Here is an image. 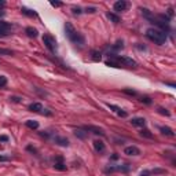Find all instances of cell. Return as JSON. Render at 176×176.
<instances>
[{"label": "cell", "instance_id": "44dd1931", "mask_svg": "<svg viewBox=\"0 0 176 176\" xmlns=\"http://www.w3.org/2000/svg\"><path fill=\"white\" fill-rule=\"evenodd\" d=\"M123 48H124V44H123V41H121V40H118V41L113 46V50H123Z\"/></svg>", "mask_w": 176, "mask_h": 176}, {"label": "cell", "instance_id": "603a6c76", "mask_svg": "<svg viewBox=\"0 0 176 176\" xmlns=\"http://www.w3.org/2000/svg\"><path fill=\"white\" fill-rule=\"evenodd\" d=\"M158 113L160 114H162V116H166V117H169L171 116V113L166 109H164V108H158Z\"/></svg>", "mask_w": 176, "mask_h": 176}, {"label": "cell", "instance_id": "836d02e7", "mask_svg": "<svg viewBox=\"0 0 176 176\" xmlns=\"http://www.w3.org/2000/svg\"><path fill=\"white\" fill-rule=\"evenodd\" d=\"M51 6L52 7H61L62 3H59V2H51Z\"/></svg>", "mask_w": 176, "mask_h": 176}, {"label": "cell", "instance_id": "52a82bcc", "mask_svg": "<svg viewBox=\"0 0 176 176\" xmlns=\"http://www.w3.org/2000/svg\"><path fill=\"white\" fill-rule=\"evenodd\" d=\"M83 129L84 131H91L92 134H95V135H102V136L105 135L103 129H101V128H98V127H94V125H85V127H83Z\"/></svg>", "mask_w": 176, "mask_h": 176}, {"label": "cell", "instance_id": "4316f807", "mask_svg": "<svg viewBox=\"0 0 176 176\" xmlns=\"http://www.w3.org/2000/svg\"><path fill=\"white\" fill-rule=\"evenodd\" d=\"M6 84H7V78L4 76H0V88L6 87Z\"/></svg>", "mask_w": 176, "mask_h": 176}, {"label": "cell", "instance_id": "8fae6325", "mask_svg": "<svg viewBox=\"0 0 176 176\" xmlns=\"http://www.w3.org/2000/svg\"><path fill=\"white\" fill-rule=\"evenodd\" d=\"M54 142H55L56 144H59V146H63V147L69 146V140H68V138H65V136H55L54 138Z\"/></svg>", "mask_w": 176, "mask_h": 176}, {"label": "cell", "instance_id": "e575fe53", "mask_svg": "<svg viewBox=\"0 0 176 176\" xmlns=\"http://www.w3.org/2000/svg\"><path fill=\"white\" fill-rule=\"evenodd\" d=\"M150 175H151V172H150V171H147V169L140 173V176H150Z\"/></svg>", "mask_w": 176, "mask_h": 176}, {"label": "cell", "instance_id": "8992f818", "mask_svg": "<svg viewBox=\"0 0 176 176\" xmlns=\"http://www.w3.org/2000/svg\"><path fill=\"white\" fill-rule=\"evenodd\" d=\"M113 7H114V11L121 13V11H125L129 8V3H128V2H124V0H120V2H116Z\"/></svg>", "mask_w": 176, "mask_h": 176}, {"label": "cell", "instance_id": "83f0119b", "mask_svg": "<svg viewBox=\"0 0 176 176\" xmlns=\"http://www.w3.org/2000/svg\"><path fill=\"white\" fill-rule=\"evenodd\" d=\"M123 92H124V94H128V95H136V91H134V90H128V88H124Z\"/></svg>", "mask_w": 176, "mask_h": 176}, {"label": "cell", "instance_id": "f35d334b", "mask_svg": "<svg viewBox=\"0 0 176 176\" xmlns=\"http://www.w3.org/2000/svg\"><path fill=\"white\" fill-rule=\"evenodd\" d=\"M117 158H118V156H117V154H114V156H111V160H117Z\"/></svg>", "mask_w": 176, "mask_h": 176}, {"label": "cell", "instance_id": "cb8c5ba5", "mask_svg": "<svg viewBox=\"0 0 176 176\" xmlns=\"http://www.w3.org/2000/svg\"><path fill=\"white\" fill-rule=\"evenodd\" d=\"M0 55H13V51L6 48H0Z\"/></svg>", "mask_w": 176, "mask_h": 176}, {"label": "cell", "instance_id": "4dcf8cb0", "mask_svg": "<svg viewBox=\"0 0 176 176\" xmlns=\"http://www.w3.org/2000/svg\"><path fill=\"white\" fill-rule=\"evenodd\" d=\"M117 114H118V116H120V117H127V111H123V110H121V109L117 111Z\"/></svg>", "mask_w": 176, "mask_h": 176}, {"label": "cell", "instance_id": "30bf717a", "mask_svg": "<svg viewBox=\"0 0 176 176\" xmlns=\"http://www.w3.org/2000/svg\"><path fill=\"white\" fill-rule=\"evenodd\" d=\"M131 124L134 125V127H140V128H143L144 124H146V120H144L143 117H135L131 120Z\"/></svg>", "mask_w": 176, "mask_h": 176}, {"label": "cell", "instance_id": "2e32d148", "mask_svg": "<svg viewBox=\"0 0 176 176\" xmlns=\"http://www.w3.org/2000/svg\"><path fill=\"white\" fill-rule=\"evenodd\" d=\"M25 124H26V127L30 128V129H37V128H39V123L35 120H28Z\"/></svg>", "mask_w": 176, "mask_h": 176}, {"label": "cell", "instance_id": "d590c367", "mask_svg": "<svg viewBox=\"0 0 176 176\" xmlns=\"http://www.w3.org/2000/svg\"><path fill=\"white\" fill-rule=\"evenodd\" d=\"M85 11H87V13H95V11H96V8H95V7H88Z\"/></svg>", "mask_w": 176, "mask_h": 176}, {"label": "cell", "instance_id": "7a4b0ae2", "mask_svg": "<svg viewBox=\"0 0 176 176\" xmlns=\"http://www.w3.org/2000/svg\"><path fill=\"white\" fill-rule=\"evenodd\" d=\"M146 37L149 40H151V41H154L156 44H158V46H161V44H164L166 41V33L162 29H156V28L147 29Z\"/></svg>", "mask_w": 176, "mask_h": 176}, {"label": "cell", "instance_id": "74e56055", "mask_svg": "<svg viewBox=\"0 0 176 176\" xmlns=\"http://www.w3.org/2000/svg\"><path fill=\"white\" fill-rule=\"evenodd\" d=\"M73 13H74V14H80V13H81V10H80V8H76V7H74V8H73Z\"/></svg>", "mask_w": 176, "mask_h": 176}, {"label": "cell", "instance_id": "f546056e", "mask_svg": "<svg viewBox=\"0 0 176 176\" xmlns=\"http://www.w3.org/2000/svg\"><path fill=\"white\" fill-rule=\"evenodd\" d=\"M109 106V109H111V110L113 111H116V113H117L118 110H120V108H117V106H114V105H108Z\"/></svg>", "mask_w": 176, "mask_h": 176}, {"label": "cell", "instance_id": "5bb4252c", "mask_svg": "<svg viewBox=\"0 0 176 176\" xmlns=\"http://www.w3.org/2000/svg\"><path fill=\"white\" fill-rule=\"evenodd\" d=\"M94 147H95V150L98 151V153H102V151H105V143L102 142V140H99V139L94 140Z\"/></svg>", "mask_w": 176, "mask_h": 176}, {"label": "cell", "instance_id": "f1b7e54d", "mask_svg": "<svg viewBox=\"0 0 176 176\" xmlns=\"http://www.w3.org/2000/svg\"><path fill=\"white\" fill-rule=\"evenodd\" d=\"M21 99H22V98H20V96H10V101L11 102H15V103H20Z\"/></svg>", "mask_w": 176, "mask_h": 176}, {"label": "cell", "instance_id": "ba28073f", "mask_svg": "<svg viewBox=\"0 0 176 176\" xmlns=\"http://www.w3.org/2000/svg\"><path fill=\"white\" fill-rule=\"evenodd\" d=\"M114 171H123V172H128L129 166L128 165H117V166H109L105 169V172H114Z\"/></svg>", "mask_w": 176, "mask_h": 176}, {"label": "cell", "instance_id": "ab89813d", "mask_svg": "<svg viewBox=\"0 0 176 176\" xmlns=\"http://www.w3.org/2000/svg\"><path fill=\"white\" fill-rule=\"evenodd\" d=\"M4 6V2H3V0H0V7H3Z\"/></svg>", "mask_w": 176, "mask_h": 176}, {"label": "cell", "instance_id": "ac0fdd59", "mask_svg": "<svg viewBox=\"0 0 176 176\" xmlns=\"http://www.w3.org/2000/svg\"><path fill=\"white\" fill-rule=\"evenodd\" d=\"M161 134L168 135V136H175V134H173V131L169 127H161Z\"/></svg>", "mask_w": 176, "mask_h": 176}, {"label": "cell", "instance_id": "4fadbf2b", "mask_svg": "<svg viewBox=\"0 0 176 176\" xmlns=\"http://www.w3.org/2000/svg\"><path fill=\"white\" fill-rule=\"evenodd\" d=\"M29 110L30 111H35V113H41L43 106H41V103H39V102H35V103H30L29 105Z\"/></svg>", "mask_w": 176, "mask_h": 176}, {"label": "cell", "instance_id": "6da1fadb", "mask_svg": "<svg viewBox=\"0 0 176 176\" xmlns=\"http://www.w3.org/2000/svg\"><path fill=\"white\" fill-rule=\"evenodd\" d=\"M65 33H66V37H68L73 44H76V46H83L85 43L84 36H83L80 32H77V30L74 29V26L70 22L65 23Z\"/></svg>", "mask_w": 176, "mask_h": 176}, {"label": "cell", "instance_id": "5b68a950", "mask_svg": "<svg viewBox=\"0 0 176 176\" xmlns=\"http://www.w3.org/2000/svg\"><path fill=\"white\" fill-rule=\"evenodd\" d=\"M11 30H13V25H11V23L4 22V21H0V37L10 36Z\"/></svg>", "mask_w": 176, "mask_h": 176}, {"label": "cell", "instance_id": "e0dca14e", "mask_svg": "<svg viewBox=\"0 0 176 176\" xmlns=\"http://www.w3.org/2000/svg\"><path fill=\"white\" fill-rule=\"evenodd\" d=\"M22 14H25V15L28 17H37V13L35 10H30V8H26V7H22Z\"/></svg>", "mask_w": 176, "mask_h": 176}, {"label": "cell", "instance_id": "7402d4cb", "mask_svg": "<svg viewBox=\"0 0 176 176\" xmlns=\"http://www.w3.org/2000/svg\"><path fill=\"white\" fill-rule=\"evenodd\" d=\"M92 59H94V61H96V62H98V61H101V59H102L101 52H96V51L92 52Z\"/></svg>", "mask_w": 176, "mask_h": 176}, {"label": "cell", "instance_id": "d6a6232c", "mask_svg": "<svg viewBox=\"0 0 176 176\" xmlns=\"http://www.w3.org/2000/svg\"><path fill=\"white\" fill-rule=\"evenodd\" d=\"M26 150H28V151H30V153H36V149H35V147H32V146H28V147H26Z\"/></svg>", "mask_w": 176, "mask_h": 176}, {"label": "cell", "instance_id": "9a60e30c", "mask_svg": "<svg viewBox=\"0 0 176 176\" xmlns=\"http://www.w3.org/2000/svg\"><path fill=\"white\" fill-rule=\"evenodd\" d=\"M26 35L29 37H37V35H39V32H37V29H35V28H32V26H29V28H26L25 29Z\"/></svg>", "mask_w": 176, "mask_h": 176}, {"label": "cell", "instance_id": "d4e9b609", "mask_svg": "<svg viewBox=\"0 0 176 176\" xmlns=\"http://www.w3.org/2000/svg\"><path fill=\"white\" fill-rule=\"evenodd\" d=\"M140 102H142V103H146V105H151V99L149 98V96H142V98H140Z\"/></svg>", "mask_w": 176, "mask_h": 176}, {"label": "cell", "instance_id": "ffe728a7", "mask_svg": "<svg viewBox=\"0 0 176 176\" xmlns=\"http://www.w3.org/2000/svg\"><path fill=\"white\" fill-rule=\"evenodd\" d=\"M140 135H142V136H144V138H149V139H151V138H153V134H150V131H149V129H142V131H140Z\"/></svg>", "mask_w": 176, "mask_h": 176}, {"label": "cell", "instance_id": "484cf974", "mask_svg": "<svg viewBox=\"0 0 176 176\" xmlns=\"http://www.w3.org/2000/svg\"><path fill=\"white\" fill-rule=\"evenodd\" d=\"M74 134H76V136L81 138V139H85V138H87V134H85V132H83V131H76Z\"/></svg>", "mask_w": 176, "mask_h": 176}, {"label": "cell", "instance_id": "7c38bea8", "mask_svg": "<svg viewBox=\"0 0 176 176\" xmlns=\"http://www.w3.org/2000/svg\"><path fill=\"white\" fill-rule=\"evenodd\" d=\"M54 168H55L56 171H66V165L63 164L62 157H58V158L55 160V164H54Z\"/></svg>", "mask_w": 176, "mask_h": 176}, {"label": "cell", "instance_id": "3957f363", "mask_svg": "<svg viewBox=\"0 0 176 176\" xmlns=\"http://www.w3.org/2000/svg\"><path fill=\"white\" fill-rule=\"evenodd\" d=\"M109 58L116 61L118 65H125V66H131V68H136V65H138L134 59L128 58V56H118V55H116V54H110Z\"/></svg>", "mask_w": 176, "mask_h": 176}, {"label": "cell", "instance_id": "1f68e13d", "mask_svg": "<svg viewBox=\"0 0 176 176\" xmlns=\"http://www.w3.org/2000/svg\"><path fill=\"white\" fill-rule=\"evenodd\" d=\"M0 142H8V136L7 135H0Z\"/></svg>", "mask_w": 176, "mask_h": 176}, {"label": "cell", "instance_id": "9c48e42d", "mask_svg": "<svg viewBox=\"0 0 176 176\" xmlns=\"http://www.w3.org/2000/svg\"><path fill=\"white\" fill-rule=\"evenodd\" d=\"M124 153L127 154V156H139L140 154V150L138 149L136 146H128L124 149Z\"/></svg>", "mask_w": 176, "mask_h": 176}, {"label": "cell", "instance_id": "277c9868", "mask_svg": "<svg viewBox=\"0 0 176 176\" xmlns=\"http://www.w3.org/2000/svg\"><path fill=\"white\" fill-rule=\"evenodd\" d=\"M43 43L46 44V47L51 52H56L58 46H56V40L54 39L52 36H50V35H44V36H43Z\"/></svg>", "mask_w": 176, "mask_h": 176}, {"label": "cell", "instance_id": "d6986e66", "mask_svg": "<svg viewBox=\"0 0 176 176\" xmlns=\"http://www.w3.org/2000/svg\"><path fill=\"white\" fill-rule=\"evenodd\" d=\"M108 18L111 21V22H114V23L120 22V17L116 15V14H113V13H108Z\"/></svg>", "mask_w": 176, "mask_h": 176}, {"label": "cell", "instance_id": "8d00e7d4", "mask_svg": "<svg viewBox=\"0 0 176 176\" xmlns=\"http://www.w3.org/2000/svg\"><path fill=\"white\" fill-rule=\"evenodd\" d=\"M3 161H8V157H6V156H0V162H3Z\"/></svg>", "mask_w": 176, "mask_h": 176}]
</instances>
